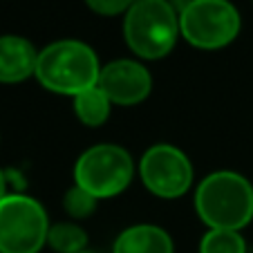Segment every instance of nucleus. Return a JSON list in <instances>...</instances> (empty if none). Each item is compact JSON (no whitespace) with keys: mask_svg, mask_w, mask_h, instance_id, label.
<instances>
[{"mask_svg":"<svg viewBox=\"0 0 253 253\" xmlns=\"http://www.w3.org/2000/svg\"><path fill=\"white\" fill-rule=\"evenodd\" d=\"M195 209L211 229L240 231L253 217V186L238 172H213L197 186Z\"/></svg>","mask_w":253,"mask_h":253,"instance_id":"1","label":"nucleus"},{"mask_svg":"<svg viewBox=\"0 0 253 253\" xmlns=\"http://www.w3.org/2000/svg\"><path fill=\"white\" fill-rule=\"evenodd\" d=\"M36 79L41 85L56 94L77 96L99 85L101 67L96 54L81 41H56L39 52Z\"/></svg>","mask_w":253,"mask_h":253,"instance_id":"2","label":"nucleus"},{"mask_svg":"<svg viewBox=\"0 0 253 253\" xmlns=\"http://www.w3.org/2000/svg\"><path fill=\"white\" fill-rule=\"evenodd\" d=\"M179 14L168 0H134L126 11L124 36L128 47L141 58H162L175 47Z\"/></svg>","mask_w":253,"mask_h":253,"instance_id":"3","label":"nucleus"},{"mask_svg":"<svg viewBox=\"0 0 253 253\" xmlns=\"http://www.w3.org/2000/svg\"><path fill=\"white\" fill-rule=\"evenodd\" d=\"M49 224L45 209L34 197L5 195L0 200V251L39 253L47 242Z\"/></svg>","mask_w":253,"mask_h":253,"instance_id":"4","label":"nucleus"},{"mask_svg":"<svg viewBox=\"0 0 253 253\" xmlns=\"http://www.w3.org/2000/svg\"><path fill=\"white\" fill-rule=\"evenodd\" d=\"M77 186L87 191L92 197H115L132 179V159L121 146L99 143L79 157L74 168Z\"/></svg>","mask_w":253,"mask_h":253,"instance_id":"5","label":"nucleus"},{"mask_svg":"<svg viewBox=\"0 0 253 253\" xmlns=\"http://www.w3.org/2000/svg\"><path fill=\"white\" fill-rule=\"evenodd\" d=\"M179 32L200 49L229 45L240 32V14L229 0H191L179 14Z\"/></svg>","mask_w":253,"mask_h":253,"instance_id":"6","label":"nucleus"},{"mask_svg":"<svg viewBox=\"0 0 253 253\" xmlns=\"http://www.w3.org/2000/svg\"><path fill=\"white\" fill-rule=\"evenodd\" d=\"M139 172L146 188L164 200H175L184 195L193 182V168L188 157L168 143H157L146 150L139 164Z\"/></svg>","mask_w":253,"mask_h":253,"instance_id":"7","label":"nucleus"},{"mask_svg":"<svg viewBox=\"0 0 253 253\" xmlns=\"http://www.w3.org/2000/svg\"><path fill=\"white\" fill-rule=\"evenodd\" d=\"M99 87L108 94V99L117 105L141 103L153 90V79L148 70L137 61H112L101 67Z\"/></svg>","mask_w":253,"mask_h":253,"instance_id":"8","label":"nucleus"},{"mask_svg":"<svg viewBox=\"0 0 253 253\" xmlns=\"http://www.w3.org/2000/svg\"><path fill=\"white\" fill-rule=\"evenodd\" d=\"M39 52L23 36H0V83L25 81L36 72Z\"/></svg>","mask_w":253,"mask_h":253,"instance_id":"9","label":"nucleus"},{"mask_svg":"<svg viewBox=\"0 0 253 253\" xmlns=\"http://www.w3.org/2000/svg\"><path fill=\"white\" fill-rule=\"evenodd\" d=\"M115 253H172V240L159 226L137 224L117 238Z\"/></svg>","mask_w":253,"mask_h":253,"instance_id":"10","label":"nucleus"},{"mask_svg":"<svg viewBox=\"0 0 253 253\" xmlns=\"http://www.w3.org/2000/svg\"><path fill=\"white\" fill-rule=\"evenodd\" d=\"M110 105L112 101L108 99L103 90L99 85L90 87V90L81 92V94L74 96V110H77V117L90 128H96L101 126L108 117H110Z\"/></svg>","mask_w":253,"mask_h":253,"instance_id":"11","label":"nucleus"},{"mask_svg":"<svg viewBox=\"0 0 253 253\" xmlns=\"http://www.w3.org/2000/svg\"><path fill=\"white\" fill-rule=\"evenodd\" d=\"M47 242L58 253H79L85 251L87 235L81 226L72 224V222H61V224L49 226Z\"/></svg>","mask_w":253,"mask_h":253,"instance_id":"12","label":"nucleus"},{"mask_svg":"<svg viewBox=\"0 0 253 253\" xmlns=\"http://www.w3.org/2000/svg\"><path fill=\"white\" fill-rule=\"evenodd\" d=\"M200 253H247V244L238 231L211 229L202 238Z\"/></svg>","mask_w":253,"mask_h":253,"instance_id":"13","label":"nucleus"},{"mask_svg":"<svg viewBox=\"0 0 253 253\" xmlns=\"http://www.w3.org/2000/svg\"><path fill=\"white\" fill-rule=\"evenodd\" d=\"M63 206H65L67 215L81 220V217L92 215V211H94V206H96V197H92L90 193L83 191L81 186H74L65 193V197H63Z\"/></svg>","mask_w":253,"mask_h":253,"instance_id":"14","label":"nucleus"},{"mask_svg":"<svg viewBox=\"0 0 253 253\" xmlns=\"http://www.w3.org/2000/svg\"><path fill=\"white\" fill-rule=\"evenodd\" d=\"M85 5L101 16H117L128 11L134 5V0H85Z\"/></svg>","mask_w":253,"mask_h":253,"instance_id":"15","label":"nucleus"},{"mask_svg":"<svg viewBox=\"0 0 253 253\" xmlns=\"http://www.w3.org/2000/svg\"><path fill=\"white\" fill-rule=\"evenodd\" d=\"M5 186H7V182H5V172L0 170V200L5 197Z\"/></svg>","mask_w":253,"mask_h":253,"instance_id":"16","label":"nucleus"},{"mask_svg":"<svg viewBox=\"0 0 253 253\" xmlns=\"http://www.w3.org/2000/svg\"><path fill=\"white\" fill-rule=\"evenodd\" d=\"M79 253H92V251H79Z\"/></svg>","mask_w":253,"mask_h":253,"instance_id":"17","label":"nucleus"},{"mask_svg":"<svg viewBox=\"0 0 253 253\" xmlns=\"http://www.w3.org/2000/svg\"><path fill=\"white\" fill-rule=\"evenodd\" d=\"M0 253H2V251H0Z\"/></svg>","mask_w":253,"mask_h":253,"instance_id":"18","label":"nucleus"}]
</instances>
